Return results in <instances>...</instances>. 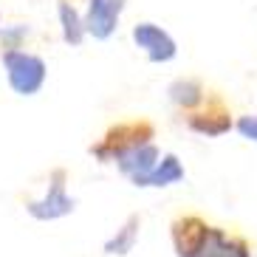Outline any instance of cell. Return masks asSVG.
I'll list each match as a JSON object with an SVG mask.
<instances>
[{"label":"cell","instance_id":"9c48e42d","mask_svg":"<svg viewBox=\"0 0 257 257\" xmlns=\"http://www.w3.org/2000/svg\"><path fill=\"white\" fill-rule=\"evenodd\" d=\"M170 99L181 107L184 113H189V110H195L198 105H204L206 88L198 82V79H175V82L170 85Z\"/></svg>","mask_w":257,"mask_h":257},{"label":"cell","instance_id":"8fae6325","mask_svg":"<svg viewBox=\"0 0 257 257\" xmlns=\"http://www.w3.org/2000/svg\"><path fill=\"white\" fill-rule=\"evenodd\" d=\"M139 215H130L127 220H124V226L119 229V232L110 237V240L105 243V251L107 254H127L130 249H133V243H136L139 237Z\"/></svg>","mask_w":257,"mask_h":257},{"label":"cell","instance_id":"52a82bcc","mask_svg":"<svg viewBox=\"0 0 257 257\" xmlns=\"http://www.w3.org/2000/svg\"><path fill=\"white\" fill-rule=\"evenodd\" d=\"M124 9V0H91L88 17H85V31L96 40H107L119 26V15Z\"/></svg>","mask_w":257,"mask_h":257},{"label":"cell","instance_id":"8992f818","mask_svg":"<svg viewBox=\"0 0 257 257\" xmlns=\"http://www.w3.org/2000/svg\"><path fill=\"white\" fill-rule=\"evenodd\" d=\"M133 43L147 51L150 62H170L175 57V51H178L175 40L164 29H159V26H153V23H139L133 29Z\"/></svg>","mask_w":257,"mask_h":257},{"label":"cell","instance_id":"7a4b0ae2","mask_svg":"<svg viewBox=\"0 0 257 257\" xmlns=\"http://www.w3.org/2000/svg\"><path fill=\"white\" fill-rule=\"evenodd\" d=\"M153 139H156V124L150 119L116 121V124H110L105 130V136L96 144H91V153L99 161H119L124 156H130V153L153 144Z\"/></svg>","mask_w":257,"mask_h":257},{"label":"cell","instance_id":"30bf717a","mask_svg":"<svg viewBox=\"0 0 257 257\" xmlns=\"http://www.w3.org/2000/svg\"><path fill=\"white\" fill-rule=\"evenodd\" d=\"M181 178H184L181 161L175 159L173 153H167L164 159H161V164L156 167L139 187H167V184H175V181H181Z\"/></svg>","mask_w":257,"mask_h":257},{"label":"cell","instance_id":"6da1fadb","mask_svg":"<svg viewBox=\"0 0 257 257\" xmlns=\"http://www.w3.org/2000/svg\"><path fill=\"white\" fill-rule=\"evenodd\" d=\"M178 257H251V243L237 232L215 226L195 212H181L170 223Z\"/></svg>","mask_w":257,"mask_h":257},{"label":"cell","instance_id":"4fadbf2b","mask_svg":"<svg viewBox=\"0 0 257 257\" xmlns=\"http://www.w3.org/2000/svg\"><path fill=\"white\" fill-rule=\"evenodd\" d=\"M237 130H240L243 139L257 142V116H240V119H237Z\"/></svg>","mask_w":257,"mask_h":257},{"label":"cell","instance_id":"ba28073f","mask_svg":"<svg viewBox=\"0 0 257 257\" xmlns=\"http://www.w3.org/2000/svg\"><path fill=\"white\" fill-rule=\"evenodd\" d=\"M161 159H164V156L159 153V147H156V144H147V147H142V150H136V153H130V156H124V159H119L116 167H119L121 173L139 187V184H142L144 178L161 164Z\"/></svg>","mask_w":257,"mask_h":257},{"label":"cell","instance_id":"7c38bea8","mask_svg":"<svg viewBox=\"0 0 257 257\" xmlns=\"http://www.w3.org/2000/svg\"><path fill=\"white\" fill-rule=\"evenodd\" d=\"M60 23H62V37H65V43L79 46L85 37V23L79 20L76 9L71 6L68 0H60Z\"/></svg>","mask_w":257,"mask_h":257},{"label":"cell","instance_id":"3957f363","mask_svg":"<svg viewBox=\"0 0 257 257\" xmlns=\"http://www.w3.org/2000/svg\"><path fill=\"white\" fill-rule=\"evenodd\" d=\"M3 65H6L9 85L20 96L37 93L43 88V82H46V62L40 57H34V54H26L20 48H6L3 51Z\"/></svg>","mask_w":257,"mask_h":257},{"label":"cell","instance_id":"5b68a950","mask_svg":"<svg viewBox=\"0 0 257 257\" xmlns=\"http://www.w3.org/2000/svg\"><path fill=\"white\" fill-rule=\"evenodd\" d=\"M65 181H68V173L57 167L51 173V184H48V192L43 201H29L26 209H29L31 218L37 220H54V218H62V215H68L74 212V198H68L65 192Z\"/></svg>","mask_w":257,"mask_h":257},{"label":"cell","instance_id":"277c9868","mask_svg":"<svg viewBox=\"0 0 257 257\" xmlns=\"http://www.w3.org/2000/svg\"><path fill=\"white\" fill-rule=\"evenodd\" d=\"M184 121H187L189 130H195L201 136H223V133L232 130V110H229V105L223 102L220 93L209 91L204 105L184 113Z\"/></svg>","mask_w":257,"mask_h":257}]
</instances>
